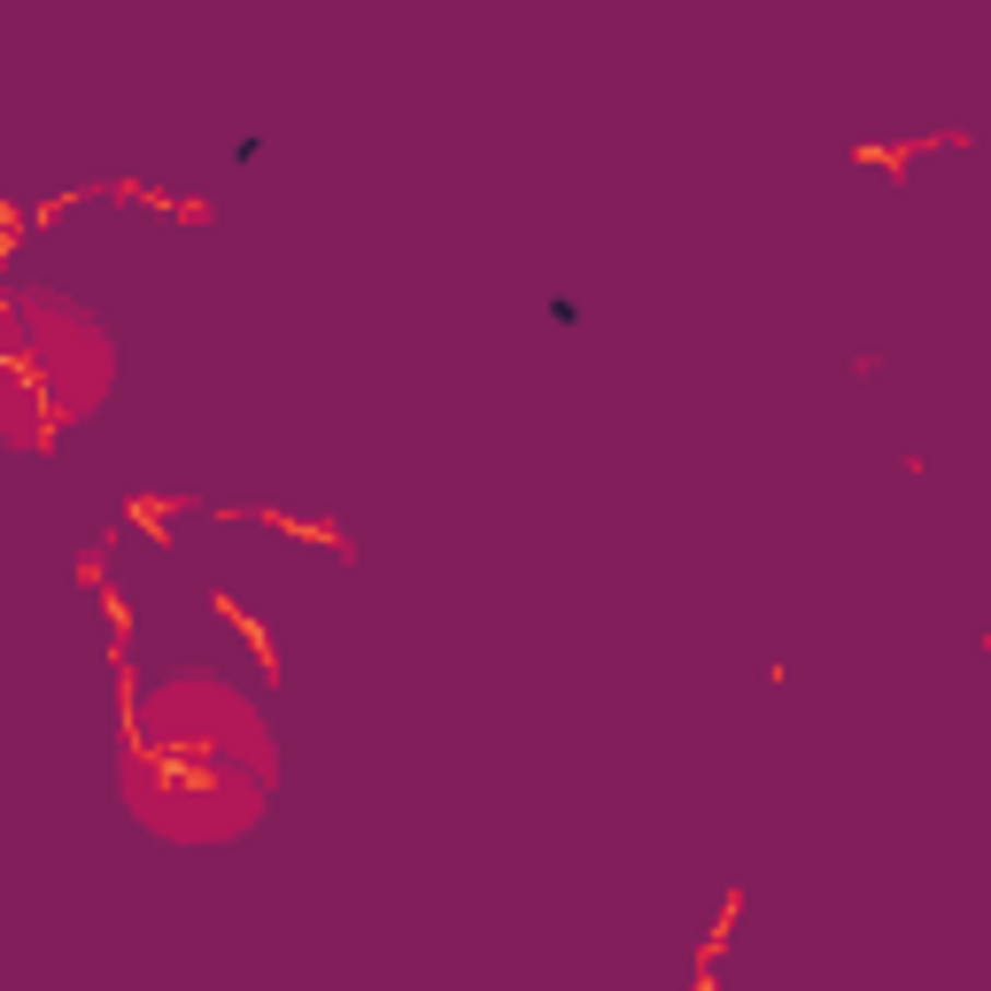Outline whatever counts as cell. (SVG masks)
I'll return each mask as SVG.
<instances>
[{"label":"cell","mask_w":991,"mask_h":991,"mask_svg":"<svg viewBox=\"0 0 991 991\" xmlns=\"http://www.w3.org/2000/svg\"><path fill=\"white\" fill-rule=\"evenodd\" d=\"M125 798L155 837L225 845L263 822L280 752L263 712L217 674H170L132 697L125 720Z\"/></svg>","instance_id":"1"},{"label":"cell","mask_w":991,"mask_h":991,"mask_svg":"<svg viewBox=\"0 0 991 991\" xmlns=\"http://www.w3.org/2000/svg\"><path fill=\"white\" fill-rule=\"evenodd\" d=\"M0 373H9V449H47L62 426H78L117 380L109 333L70 295L9 280L0 287Z\"/></svg>","instance_id":"2"},{"label":"cell","mask_w":991,"mask_h":991,"mask_svg":"<svg viewBox=\"0 0 991 991\" xmlns=\"http://www.w3.org/2000/svg\"><path fill=\"white\" fill-rule=\"evenodd\" d=\"M543 318H551V326H566V333H574V326H581V318H589V310H581V295H551V303H543Z\"/></svg>","instance_id":"3"}]
</instances>
